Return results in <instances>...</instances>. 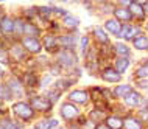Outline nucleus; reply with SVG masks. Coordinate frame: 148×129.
<instances>
[{
	"mask_svg": "<svg viewBox=\"0 0 148 129\" xmlns=\"http://www.w3.org/2000/svg\"><path fill=\"white\" fill-rule=\"evenodd\" d=\"M58 44L59 47L64 48V50H73L75 48V39L72 34H62L58 38Z\"/></svg>",
	"mask_w": 148,
	"mask_h": 129,
	"instance_id": "15",
	"label": "nucleus"
},
{
	"mask_svg": "<svg viewBox=\"0 0 148 129\" xmlns=\"http://www.w3.org/2000/svg\"><path fill=\"white\" fill-rule=\"evenodd\" d=\"M50 83H51V75H45V76H42L39 86H41V87H45L47 84H50Z\"/></svg>",
	"mask_w": 148,
	"mask_h": 129,
	"instance_id": "41",
	"label": "nucleus"
},
{
	"mask_svg": "<svg viewBox=\"0 0 148 129\" xmlns=\"http://www.w3.org/2000/svg\"><path fill=\"white\" fill-rule=\"evenodd\" d=\"M22 83L25 84L27 87H34L36 84H38V76H36V73L33 70H28V72H25V73H23V76H22Z\"/></svg>",
	"mask_w": 148,
	"mask_h": 129,
	"instance_id": "24",
	"label": "nucleus"
},
{
	"mask_svg": "<svg viewBox=\"0 0 148 129\" xmlns=\"http://www.w3.org/2000/svg\"><path fill=\"white\" fill-rule=\"evenodd\" d=\"M79 47H81V53L86 55V50L87 47H89V39H87V36H83L81 41H79Z\"/></svg>",
	"mask_w": 148,
	"mask_h": 129,
	"instance_id": "38",
	"label": "nucleus"
},
{
	"mask_svg": "<svg viewBox=\"0 0 148 129\" xmlns=\"http://www.w3.org/2000/svg\"><path fill=\"white\" fill-rule=\"evenodd\" d=\"M75 83V79H72V78H59L56 83H55V86H56V89L58 90H67L72 84Z\"/></svg>",
	"mask_w": 148,
	"mask_h": 129,
	"instance_id": "31",
	"label": "nucleus"
},
{
	"mask_svg": "<svg viewBox=\"0 0 148 129\" xmlns=\"http://www.w3.org/2000/svg\"><path fill=\"white\" fill-rule=\"evenodd\" d=\"M147 129H148V128H147Z\"/></svg>",
	"mask_w": 148,
	"mask_h": 129,
	"instance_id": "54",
	"label": "nucleus"
},
{
	"mask_svg": "<svg viewBox=\"0 0 148 129\" xmlns=\"http://www.w3.org/2000/svg\"><path fill=\"white\" fill-rule=\"evenodd\" d=\"M106 117H105V112H103V109H94V111H90V114H89V120H92L95 124L100 123V121H103Z\"/></svg>",
	"mask_w": 148,
	"mask_h": 129,
	"instance_id": "32",
	"label": "nucleus"
},
{
	"mask_svg": "<svg viewBox=\"0 0 148 129\" xmlns=\"http://www.w3.org/2000/svg\"><path fill=\"white\" fill-rule=\"evenodd\" d=\"M105 30H106V33L117 36L120 33V30H122V25H120V22L117 19H108L105 22Z\"/></svg>",
	"mask_w": 148,
	"mask_h": 129,
	"instance_id": "18",
	"label": "nucleus"
},
{
	"mask_svg": "<svg viewBox=\"0 0 148 129\" xmlns=\"http://www.w3.org/2000/svg\"><path fill=\"white\" fill-rule=\"evenodd\" d=\"M8 58H10V53H8V51H5V50L0 51V64H2V66H6L8 64Z\"/></svg>",
	"mask_w": 148,
	"mask_h": 129,
	"instance_id": "39",
	"label": "nucleus"
},
{
	"mask_svg": "<svg viewBox=\"0 0 148 129\" xmlns=\"http://www.w3.org/2000/svg\"><path fill=\"white\" fill-rule=\"evenodd\" d=\"M2 2H8V0H0V3H2Z\"/></svg>",
	"mask_w": 148,
	"mask_h": 129,
	"instance_id": "49",
	"label": "nucleus"
},
{
	"mask_svg": "<svg viewBox=\"0 0 148 129\" xmlns=\"http://www.w3.org/2000/svg\"><path fill=\"white\" fill-rule=\"evenodd\" d=\"M142 34L140 33V28L139 27H134V25H123L120 33L117 34L120 39H125V41H133L136 36Z\"/></svg>",
	"mask_w": 148,
	"mask_h": 129,
	"instance_id": "8",
	"label": "nucleus"
},
{
	"mask_svg": "<svg viewBox=\"0 0 148 129\" xmlns=\"http://www.w3.org/2000/svg\"><path fill=\"white\" fill-rule=\"evenodd\" d=\"M114 53L119 56V58H130L131 55V50L128 48V45H125V44L122 42H117L114 45Z\"/></svg>",
	"mask_w": 148,
	"mask_h": 129,
	"instance_id": "28",
	"label": "nucleus"
},
{
	"mask_svg": "<svg viewBox=\"0 0 148 129\" xmlns=\"http://www.w3.org/2000/svg\"><path fill=\"white\" fill-rule=\"evenodd\" d=\"M61 94H62V92H61V90H58V89H51V90H49V92L45 94V96L50 100L51 103L55 104V103H56L58 100H59V96H61Z\"/></svg>",
	"mask_w": 148,
	"mask_h": 129,
	"instance_id": "36",
	"label": "nucleus"
},
{
	"mask_svg": "<svg viewBox=\"0 0 148 129\" xmlns=\"http://www.w3.org/2000/svg\"><path fill=\"white\" fill-rule=\"evenodd\" d=\"M133 45L136 50H148V38L143 34H139L133 39Z\"/></svg>",
	"mask_w": 148,
	"mask_h": 129,
	"instance_id": "27",
	"label": "nucleus"
},
{
	"mask_svg": "<svg viewBox=\"0 0 148 129\" xmlns=\"http://www.w3.org/2000/svg\"><path fill=\"white\" fill-rule=\"evenodd\" d=\"M130 13L133 14V17H137L139 20H143V19H145V16H147L145 8H143L142 5H139V3H136V2L130 5Z\"/></svg>",
	"mask_w": 148,
	"mask_h": 129,
	"instance_id": "22",
	"label": "nucleus"
},
{
	"mask_svg": "<svg viewBox=\"0 0 148 129\" xmlns=\"http://www.w3.org/2000/svg\"><path fill=\"white\" fill-rule=\"evenodd\" d=\"M101 78L105 79V81H108V83H119L120 79H122V73H119L115 68L108 67V68H105V70L101 72Z\"/></svg>",
	"mask_w": 148,
	"mask_h": 129,
	"instance_id": "11",
	"label": "nucleus"
},
{
	"mask_svg": "<svg viewBox=\"0 0 148 129\" xmlns=\"http://www.w3.org/2000/svg\"><path fill=\"white\" fill-rule=\"evenodd\" d=\"M0 129H21V123L14 121L11 118H2L0 120Z\"/></svg>",
	"mask_w": 148,
	"mask_h": 129,
	"instance_id": "30",
	"label": "nucleus"
},
{
	"mask_svg": "<svg viewBox=\"0 0 148 129\" xmlns=\"http://www.w3.org/2000/svg\"><path fill=\"white\" fill-rule=\"evenodd\" d=\"M136 87L148 94V79H137V83H136Z\"/></svg>",
	"mask_w": 148,
	"mask_h": 129,
	"instance_id": "37",
	"label": "nucleus"
},
{
	"mask_svg": "<svg viewBox=\"0 0 148 129\" xmlns=\"http://www.w3.org/2000/svg\"><path fill=\"white\" fill-rule=\"evenodd\" d=\"M140 121H148V109H142L140 112H139V117H137Z\"/></svg>",
	"mask_w": 148,
	"mask_h": 129,
	"instance_id": "40",
	"label": "nucleus"
},
{
	"mask_svg": "<svg viewBox=\"0 0 148 129\" xmlns=\"http://www.w3.org/2000/svg\"><path fill=\"white\" fill-rule=\"evenodd\" d=\"M145 6H147V13H148V3H147V5H145Z\"/></svg>",
	"mask_w": 148,
	"mask_h": 129,
	"instance_id": "50",
	"label": "nucleus"
},
{
	"mask_svg": "<svg viewBox=\"0 0 148 129\" xmlns=\"http://www.w3.org/2000/svg\"><path fill=\"white\" fill-rule=\"evenodd\" d=\"M123 129H142V121L136 117L128 115L123 118Z\"/></svg>",
	"mask_w": 148,
	"mask_h": 129,
	"instance_id": "21",
	"label": "nucleus"
},
{
	"mask_svg": "<svg viewBox=\"0 0 148 129\" xmlns=\"http://www.w3.org/2000/svg\"><path fill=\"white\" fill-rule=\"evenodd\" d=\"M21 45L25 48L27 53L30 55H39L42 50V41L39 38H30V36H22L21 38Z\"/></svg>",
	"mask_w": 148,
	"mask_h": 129,
	"instance_id": "3",
	"label": "nucleus"
},
{
	"mask_svg": "<svg viewBox=\"0 0 148 129\" xmlns=\"http://www.w3.org/2000/svg\"><path fill=\"white\" fill-rule=\"evenodd\" d=\"M92 34H94L95 41H97L100 45H106V44H109V36H108L106 30H103V28H94V31H92Z\"/></svg>",
	"mask_w": 148,
	"mask_h": 129,
	"instance_id": "20",
	"label": "nucleus"
},
{
	"mask_svg": "<svg viewBox=\"0 0 148 129\" xmlns=\"http://www.w3.org/2000/svg\"><path fill=\"white\" fill-rule=\"evenodd\" d=\"M28 129H36V128H28Z\"/></svg>",
	"mask_w": 148,
	"mask_h": 129,
	"instance_id": "53",
	"label": "nucleus"
},
{
	"mask_svg": "<svg viewBox=\"0 0 148 129\" xmlns=\"http://www.w3.org/2000/svg\"><path fill=\"white\" fill-rule=\"evenodd\" d=\"M105 124L109 129H123V118L117 115H109L105 118Z\"/></svg>",
	"mask_w": 148,
	"mask_h": 129,
	"instance_id": "16",
	"label": "nucleus"
},
{
	"mask_svg": "<svg viewBox=\"0 0 148 129\" xmlns=\"http://www.w3.org/2000/svg\"><path fill=\"white\" fill-rule=\"evenodd\" d=\"M59 115H61L66 121H75L77 118H79V111L73 103L67 101V103L61 104V107H59Z\"/></svg>",
	"mask_w": 148,
	"mask_h": 129,
	"instance_id": "4",
	"label": "nucleus"
},
{
	"mask_svg": "<svg viewBox=\"0 0 148 129\" xmlns=\"http://www.w3.org/2000/svg\"><path fill=\"white\" fill-rule=\"evenodd\" d=\"M128 67H130V61H128V58H117L114 62V68L119 72V73H125L128 70Z\"/></svg>",
	"mask_w": 148,
	"mask_h": 129,
	"instance_id": "29",
	"label": "nucleus"
},
{
	"mask_svg": "<svg viewBox=\"0 0 148 129\" xmlns=\"http://www.w3.org/2000/svg\"><path fill=\"white\" fill-rule=\"evenodd\" d=\"M67 98H69L70 103L79 104V106H83V104H87V103H89V94H87L86 90H83V89L70 90L69 95H67Z\"/></svg>",
	"mask_w": 148,
	"mask_h": 129,
	"instance_id": "6",
	"label": "nucleus"
},
{
	"mask_svg": "<svg viewBox=\"0 0 148 129\" xmlns=\"http://www.w3.org/2000/svg\"><path fill=\"white\" fill-rule=\"evenodd\" d=\"M2 48H3V41L0 39V51H2Z\"/></svg>",
	"mask_w": 148,
	"mask_h": 129,
	"instance_id": "47",
	"label": "nucleus"
},
{
	"mask_svg": "<svg viewBox=\"0 0 148 129\" xmlns=\"http://www.w3.org/2000/svg\"><path fill=\"white\" fill-rule=\"evenodd\" d=\"M2 16H3V14H2V10H0V17H2Z\"/></svg>",
	"mask_w": 148,
	"mask_h": 129,
	"instance_id": "51",
	"label": "nucleus"
},
{
	"mask_svg": "<svg viewBox=\"0 0 148 129\" xmlns=\"http://www.w3.org/2000/svg\"><path fill=\"white\" fill-rule=\"evenodd\" d=\"M41 34V28L38 25H34L33 22H27L25 23V30H23V36H30V38H39Z\"/></svg>",
	"mask_w": 148,
	"mask_h": 129,
	"instance_id": "23",
	"label": "nucleus"
},
{
	"mask_svg": "<svg viewBox=\"0 0 148 129\" xmlns=\"http://www.w3.org/2000/svg\"><path fill=\"white\" fill-rule=\"evenodd\" d=\"M114 16L115 19H117L119 22H131V19H133V14L130 13V10H126V8H115L114 10Z\"/></svg>",
	"mask_w": 148,
	"mask_h": 129,
	"instance_id": "17",
	"label": "nucleus"
},
{
	"mask_svg": "<svg viewBox=\"0 0 148 129\" xmlns=\"http://www.w3.org/2000/svg\"><path fill=\"white\" fill-rule=\"evenodd\" d=\"M117 3H120L123 6H130L131 3H134V0H117Z\"/></svg>",
	"mask_w": 148,
	"mask_h": 129,
	"instance_id": "42",
	"label": "nucleus"
},
{
	"mask_svg": "<svg viewBox=\"0 0 148 129\" xmlns=\"http://www.w3.org/2000/svg\"><path fill=\"white\" fill-rule=\"evenodd\" d=\"M59 2H69V0H59Z\"/></svg>",
	"mask_w": 148,
	"mask_h": 129,
	"instance_id": "48",
	"label": "nucleus"
},
{
	"mask_svg": "<svg viewBox=\"0 0 148 129\" xmlns=\"http://www.w3.org/2000/svg\"><path fill=\"white\" fill-rule=\"evenodd\" d=\"M140 101H142V96L134 90L123 98V104H125L126 107H137L139 104H140Z\"/></svg>",
	"mask_w": 148,
	"mask_h": 129,
	"instance_id": "14",
	"label": "nucleus"
},
{
	"mask_svg": "<svg viewBox=\"0 0 148 129\" xmlns=\"http://www.w3.org/2000/svg\"><path fill=\"white\" fill-rule=\"evenodd\" d=\"M5 73H6V72H5V68H3V66L0 64V81H2L3 78H5Z\"/></svg>",
	"mask_w": 148,
	"mask_h": 129,
	"instance_id": "43",
	"label": "nucleus"
},
{
	"mask_svg": "<svg viewBox=\"0 0 148 129\" xmlns=\"http://www.w3.org/2000/svg\"><path fill=\"white\" fill-rule=\"evenodd\" d=\"M11 111H13L16 118L21 120L23 123H28L34 118V109L27 101H16L13 106H11Z\"/></svg>",
	"mask_w": 148,
	"mask_h": 129,
	"instance_id": "1",
	"label": "nucleus"
},
{
	"mask_svg": "<svg viewBox=\"0 0 148 129\" xmlns=\"http://www.w3.org/2000/svg\"><path fill=\"white\" fill-rule=\"evenodd\" d=\"M69 129H83V128L79 126V124H72V126H70Z\"/></svg>",
	"mask_w": 148,
	"mask_h": 129,
	"instance_id": "46",
	"label": "nucleus"
},
{
	"mask_svg": "<svg viewBox=\"0 0 148 129\" xmlns=\"http://www.w3.org/2000/svg\"><path fill=\"white\" fill-rule=\"evenodd\" d=\"M14 27H16V19H13L11 16L3 14L0 17V33H3L5 36L14 34Z\"/></svg>",
	"mask_w": 148,
	"mask_h": 129,
	"instance_id": "7",
	"label": "nucleus"
},
{
	"mask_svg": "<svg viewBox=\"0 0 148 129\" xmlns=\"http://www.w3.org/2000/svg\"><path fill=\"white\" fill-rule=\"evenodd\" d=\"M36 129H55L58 128V120L56 118H49V117H45V118L39 120L38 123H36Z\"/></svg>",
	"mask_w": 148,
	"mask_h": 129,
	"instance_id": "19",
	"label": "nucleus"
},
{
	"mask_svg": "<svg viewBox=\"0 0 148 129\" xmlns=\"http://www.w3.org/2000/svg\"><path fill=\"white\" fill-rule=\"evenodd\" d=\"M95 129H109V128H108L105 123H97L95 124Z\"/></svg>",
	"mask_w": 148,
	"mask_h": 129,
	"instance_id": "44",
	"label": "nucleus"
},
{
	"mask_svg": "<svg viewBox=\"0 0 148 129\" xmlns=\"http://www.w3.org/2000/svg\"><path fill=\"white\" fill-rule=\"evenodd\" d=\"M56 59H58V64L61 66V68H72V67H75L77 66V56L73 55V51L72 50H62L61 51H58V56H56Z\"/></svg>",
	"mask_w": 148,
	"mask_h": 129,
	"instance_id": "5",
	"label": "nucleus"
},
{
	"mask_svg": "<svg viewBox=\"0 0 148 129\" xmlns=\"http://www.w3.org/2000/svg\"><path fill=\"white\" fill-rule=\"evenodd\" d=\"M8 53H10V58L16 62H22L25 59V48L21 45V42L13 44L10 47V50H8Z\"/></svg>",
	"mask_w": 148,
	"mask_h": 129,
	"instance_id": "10",
	"label": "nucleus"
},
{
	"mask_svg": "<svg viewBox=\"0 0 148 129\" xmlns=\"http://www.w3.org/2000/svg\"><path fill=\"white\" fill-rule=\"evenodd\" d=\"M134 2H136V3H139V5H142V6H143V5H147V3H148V0H134Z\"/></svg>",
	"mask_w": 148,
	"mask_h": 129,
	"instance_id": "45",
	"label": "nucleus"
},
{
	"mask_svg": "<svg viewBox=\"0 0 148 129\" xmlns=\"http://www.w3.org/2000/svg\"><path fill=\"white\" fill-rule=\"evenodd\" d=\"M22 16H23V19H25L27 22H31L33 19L38 17V8H36V6L25 8V10L22 11Z\"/></svg>",
	"mask_w": 148,
	"mask_h": 129,
	"instance_id": "33",
	"label": "nucleus"
},
{
	"mask_svg": "<svg viewBox=\"0 0 148 129\" xmlns=\"http://www.w3.org/2000/svg\"><path fill=\"white\" fill-rule=\"evenodd\" d=\"M55 129H64V128H55Z\"/></svg>",
	"mask_w": 148,
	"mask_h": 129,
	"instance_id": "52",
	"label": "nucleus"
},
{
	"mask_svg": "<svg viewBox=\"0 0 148 129\" xmlns=\"http://www.w3.org/2000/svg\"><path fill=\"white\" fill-rule=\"evenodd\" d=\"M61 23H62L66 28H69V30H77L78 25H79V19L77 17V16L67 13V14L61 19Z\"/></svg>",
	"mask_w": 148,
	"mask_h": 129,
	"instance_id": "13",
	"label": "nucleus"
},
{
	"mask_svg": "<svg viewBox=\"0 0 148 129\" xmlns=\"http://www.w3.org/2000/svg\"><path fill=\"white\" fill-rule=\"evenodd\" d=\"M131 92H133V87L130 86V84H120L114 89V96H117V98H125L126 95H130Z\"/></svg>",
	"mask_w": 148,
	"mask_h": 129,
	"instance_id": "26",
	"label": "nucleus"
},
{
	"mask_svg": "<svg viewBox=\"0 0 148 129\" xmlns=\"http://www.w3.org/2000/svg\"><path fill=\"white\" fill-rule=\"evenodd\" d=\"M86 66L89 67V70L92 72L94 70V67L97 66V53H95V50H90L89 53H86Z\"/></svg>",
	"mask_w": 148,
	"mask_h": 129,
	"instance_id": "34",
	"label": "nucleus"
},
{
	"mask_svg": "<svg viewBox=\"0 0 148 129\" xmlns=\"http://www.w3.org/2000/svg\"><path fill=\"white\" fill-rule=\"evenodd\" d=\"M42 48H45L49 53H58V48H59L58 38H55L51 33L45 34L42 38Z\"/></svg>",
	"mask_w": 148,
	"mask_h": 129,
	"instance_id": "9",
	"label": "nucleus"
},
{
	"mask_svg": "<svg viewBox=\"0 0 148 129\" xmlns=\"http://www.w3.org/2000/svg\"><path fill=\"white\" fill-rule=\"evenodd\" d=\"M55 104L47 98L45 95H36V96H31V107L34 109V112H41V114H49L51 112Z\"/></svg>",
	"mask_w": 148,
	"mask_h": 129,
	"instance_id": "2",
	"label": "nucleus"
},
{
	"mask_svg": "<svg viewBox=\"0 0 148 129\" xmlns=\"http://www.w3.org/2000/svg\"><path fill=\"white\" fill-rule=\"evenodd\" d=\"M14 98L11 89L8 87L6 83H0V101H11Z\"/></svg>",
	"mask_w": 148,
	"mask_h": 129,
	"instance_id": "25",
	"label": "nucleus"
},
{
	"mask_svg": "<svg viewBox=\"0 0 148 129\" xmlns=\"http://www.w3.org/2000/svg\"><path fill=\"white\" fill-rule=\"evenodd\" d=\"M6 84L11 89L14 96H22V94H23V83L22 81H19L17 78H10L6 81Z\"/></svg>",
	"mask_w": 148,
	"mask_h": 129,
	"instance_id": "12",
	"label": "nucleus"
},
{
	"mask_svg": "<svg viewBox=\"0 0 148 129\" xmlns=\"http://www.w3.org/2000/svg\"><path fill=\"white\" fill-rule=\"evenodd\" d=\"M134 78H137V79H148V62H145L143 66H140L137 70L134 72Z\"/></svg>",
	"mask_w": 148,
	"mask_h": 129,
	"instance_id": "35",
	"label": "nucleus"
}]
</instances>
